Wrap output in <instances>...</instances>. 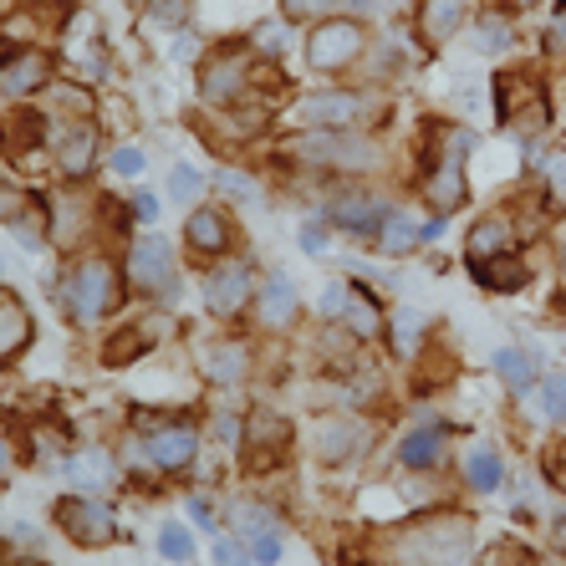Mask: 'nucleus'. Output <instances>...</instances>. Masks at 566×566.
<instances>
[{
  "instance_id": "obj_1",
  "label": "nucleus",
  "mask_w": 566,
  "mask_h": 566,
  "mask_svg": "<svg viewBox=\"0 0 566 566\" xmlns=\"http://www.w3.org/2000/svg\"><path fill=\"white\" fill-rule=\"evenodd\" d=\"M113 301H118V270H113V261H103V255H88V261L72 270V312L82 316V322H97V316L113 312Z\"/></svg>"
},
{
  "instance_id": "obj_2",
  "label": "nucleus",
  "mask_w": 566,
  "mask_h": 566,
  "mask_svg": "<svg viewBox=\"0 0 566 566\" xmlns=\"http://www.w3.org/2000/svg\"><path fill=\"white\" fill-rule=\"evenodd\" d=\"M362 51V26L358 21H322V26L312 31V42H307V57H312L316 72H337V67H347V61H358Z\"/></svg>"
},
{
  "instance_id": "obj_3",
  "label": "nucleus",
  "mask_w": 566,
  "mask_h": 566,
  "mask_svg": "<svg viewBox=\"0 0 566 566\" xmlns=\"http://www.w3.org/2000/svg\"><path fill=\"white\" fill-rule=\"evenodd\" d=\"M286 153H297V159H307V164L362 169L373 149H368V143H358V138H347V134H332V128H312L307 138H297V143H286Z\"/></svg>"
},
{
  "instance_id": "obj_4",
  "label": "nucleus",
  "mask_w": 566,
  "mask_h": 566,
  "mask_svg": "<svg viewBox=\"0 0 566 566\" xmlns=\"http://www.w3.org/2000/svg\"><path fill=\"white\" fill-rule=\"evenodd\" d=\"M57 525L77 541V546H103V541H113V531H118L113 510L97 506V500H77V495L57 506Z\"/></svg>"
},
{
  "instance_id": "obj_5",
  "label": "nucleus",
  "mask_w": 566,
  "mask_h": 566,
  "mask_svg": "<svg viewBox=\"0 0 566 566\" xmlns=\"http://www.w3.org/2000/svg\"><path fill=\"white\" fill-rule=\"evenodd\" d=\"M251 266H240V261H230V266H220L215 276L205 281V307L215 316H240L245 307H251Z\"/></svg>"
},
{
  "instance_id": "obj_6",
  "label": "nucleus",
  "mask_w": 566,
  "mask_h": 566,
  "mask_svg": "<svg viewBox=\"0 0 566 566\" xmlns=\"http://www.w3.org/2000/svg\"><path fill=\"white\" fill-rule=\"evenodd\" d=\"M128 281L138 286V291H159V286L169 281V276H174V251H169L164 240H134V245H128Z\"/></svg>"
},
{
  "instance_id": "obj_7",
  "label": "nucleus",
  "mask_w": 566,
  "mask_h": 566,
  "mask_svg": "<svg viewBox=\"0 0 566 566\" xmlns=\"http://www.w3.org/2000/svg\"><path fill=\"white\" fill-rule=\"evenodd\" d=\"M307 123L312 128H332V134H347L353 123L362 118V97L358 92H316V97H307Z\"/></svg>"
},
{
  "instance_id": "obj_8",
  "label": "nucleus",
  "mask_w": 566,
  "mask_h": 566,
  "mask_svg": "<svg viewBox=\"0 0 566 566\" xmlns=\"http://www.w3.org/2000/svg\"><path fill=\"white\" fill-rule=\"evenodd\" d=\"M194 449H199V434H194L189 424H164V429L149 434L143 454H149V464H159V470H184V464L194 460Z\"/></svg>"
},
{
  "instance_id": "obj_9",
  "label": "nucleus",
  "mask_w": 566,
  "mask_h": 566,
  "mask_svg": "<svg viewBox=\"0 0 566 566\" xmlns=\"http://www.w3.org/2000/svg\"><path fill=\"white\" fill-rule=\"evenodd\" d=\"M184 240L194 245V255H224L235 245V230H230V220L220 209H194L184 220Z\"/></svg>"
},
{
  "instance_id": "obj_10",
  "label": "nucleus",
  "mask_w": 566,
  "mask_h": 566,
  "mask_svg": "<svg viewBox=\"0 0 566 566\" xmlns=\"http://www.w3.org/2000/svg\"><path fill=\"white\" fill-rule=\"evenodd\" d=\"M42 143H46V118L42 113L21 107V113H11V118L0 123V149H5V159H26V153H36Z\"/></svg>"
},
{
  "instance_id": "obj_11",
  "label": "nucleus",
  "mask_w": 566,
  "mask_h": 566,
  "mask_svg": "<svg viewBox=\"0 0 566 566\" xmlns=\"http://www.w3.org/2000/svg\"><path fill=\"white\" fill-rule=\"evenodd\" d=\"M92 159H97V128H92L88 118H82V123H67V134H61V143H57L61 174L82 180V174L92 169Z\"/></svg>"
},
{
  "instance_id": "obj_12",
  "label": "nucleus",
  "mask_w": 566,
  "mask_h": 566,
  "mask_svg": "<svg viewBox=\"0 0 566 566\" xmlns=\"http://www.w3.org/2000/svg\"><path fill=\"white\" fill-rule=\"evenodd\" d=\"M240 88H245V61H240V51L215 57L205 67V77H199V92H205L209 103H230V97H240Z\"/></svg>"
},
{
  "instance_id": "obj_13",
  "label": "nucleus",
  "mask_w": 566,
  "mask_h": 566,
  "mask_svg": "<svg viewBox=\"0 0 566 566\" xmlns=\"http://www.w3.org/2000/svg\"><path fill=\"white\" fill-rule=\"evenodd\" d=\"M67 475H72L77 490H107L113 475H118V464L107 449H72L67 454Z\"/></svg>"
},
{
  "instance_id": "obj_14",
  "label": "nucleus",
  "mask_w": 566,
  "mask_h": 566,
  "mask_svg": "<svg viewBox=\"0 0 566 566\" xmlns=\"http://www.w3.org/2000/svg\"><path fill=\"white\" fill-rule=\"evenodd\" d=\"M46 77H51V61L42 51H21L0 67V92H11V97H26V92L46 88Z\"/></svg>"
},
{
  "instance_id": "obj_15",
  "label": "nucleus",
  "mask_w": 566,
  "mask_h": 566,
  "mask_svg": "<svg viewBox=\"0 0 566 566\" xmlns=\"http://www.w3.org/2000/svg\"><path fill=\"white\" fill-rule=\"evenodd\" d=\"M26 343H31V312L21 307L15 291H0V362L26 353Z\"/></svg>"
},
{
  "instance_id": "obj_16",
  "label": "nucleus",
  "mask_w": 566,
  "mask_h": 566,
  "mask_svg": "<svg viewBox=\"0 0 566 566\" xmlns=\"http://www.w3.org/2000/svg\"><path fill=\"white\" fill-rule=\"evenodd\" d=\"M470 270H475V281L480 286H490V291H500V297H510V291H521L525 286V261L521 255H490V261H470Z\"/></svg>"
},
{
  "instance_id": "obj_17",
  "label": "nucleus",
  "mask_w": 566,
  "mask_h": 566,
  "mask_svg": "<svg viewBox=\"0 0 566 566\" xmlns=\"http://www.w3.org/2000/svg\"><path fill=\"white\" fill-rule=\"evenodd\" d=\"M159 337H164V322H153V316H149V322L128 327L123 337H113V343L103 347V362H107V368H128V362L143 358V353H149Z\"/></svg>"
},
{
  "instance_id": "obj_18",
  "label": "nucleus",
  "mask_w": 566,
  "mask_h": 566,
  "mask_svg": "<svg viewBox=\"0 0 566 566\" xmlns=\"http://www.w3.org/2000/svg\"><path fill=\"white\" fill-rule=\"evenodd\" d=\"M464 21V0H424V15H418V31H424V42H444L454 36Z\"/></svg>"
},
{
  "instance_id": "obj_19",
  "label": "nucleus",
  "mask_w": 566,
  "mask_h": 566,
  "mask_svg": "<svg viewBox=\"0 0 566 566\" xmlns=\"http://www.w3.org/2000/svg\"><path fill=\"white\" fill-rule=\"evenodd\" d=\"M199 362H205V373L215 378V383H240V373H245V347L240 343H209L205 353H199Z\"/></svg>"
},
{
  "instance_id": "obj_20",
  "label": "nucleus",
  "mask_w": 566,
  "mask_h": 566,
  "mask_svg": "<svg viewBox=\"0 0 566 566\" xmlns=\"http://www.w3.org/2000/svg\"><path fill=\"white\" fill-rule=\"evenodd\" d=\"M439 454H444V429H414L398 444V460L408 470H429V464H439Z\"/></svg>"
},
{
  "instance_id": "obj_21",
  "label": "nucleus",
  "mask_w": 566,
  "mask_h": 566,
  "mask_svg": "<svg viewBox=\"0 0 566 566\" xmlns=\"http://www.w3.org/2000/svg\"><path fill=\"white\" fill-rule=\"evenodd\" d=\"M378 220H388V209L378 205V199H337V205H332V224H343L353 235L378 230Z\"/></svg>"
},
{
  "instance_id": "obj_22",
  "label": "nucleus",
  "mask_w": 566,
  "mask_h": 566,
  "mask_svg": "<svg viewBox=\"0 0 566 566\" xmlns=\"http://www.w3.org/2000/svg\"><path fill=\"white\" fill-rule=\"evenodd\" d=\"M506 251H510L506 215H490L485 224H475V235H470V261H490V255H506Z\"/></svg>"
},
{
  "instance_id": "obj_23",
  "label": "nucleus",
  "mask_w": 566,
  "mask_h": 566,
  "mask_svg": "<svg viewBox=\"0 0 566 566\" xmlns=\"http://www.w3.org/2000/svg\"><path fill=\"white\" fill-rule=\"evenodd\" d=\"M362 444V429L358 424H322V429H316V454H322V460H347V454H353V449Z\"/></svg>"
},
{
  "instance_id": "obj_24",
  "label": "nucleus",
  "mask_w": 566,
  "mask_h": 566,
  "mask_svg": "<svg viewBox=\"0 0 566 566\" xmlns=\"http://www.w3.org/2000/svg\"><path fill=\"white\" fill-rule=\"evenodd\" d=\"M429 194H434V205H439V209H460L464 205V169H460V159H444V164H439V174L429 180Z\"/></svg>"
},
{
  "instance_id": "obj_25",
  "label": "nucleus",
  "mask_w": 566,
  "mask_h": 566,
  "mask_svg": "<svg viewBox=\"0 0 566 566\" xmlns=\"http://www.w3.org/2000/svg\"><path fill=\"white\" fill-rule=\"evenodd\" d=\"M506 475V464L495 449H470V460H464V480H470V490H495Z\"/></svg>"
},
{
  "instance_id": "obj_26",
  "label": "nucleus",
  "mask_w": 566,
  "mask_h": 566,
  "mask_svg": "<svg viewBox=\"0 0 566 566\" xmlns=\"http://www.w3.org/2000/svg\"><path fill=\"white\" fill-rule=\"evenodd\" d=\"M291 312H297V286L286 281V276H270V281H266V301H261V316H266V327L286 322Z\"/></svg>"
},
{
  "instance_id": "obj_27",
  "label": "nucleus",
  "mask_w": 566,
  "mask_h": 566,
  "mask_svg": "<svg viewBox=\"0 0 566 566\" xmlns=\"http://www.w3.org/2000/svg\"><path fill=\"white\" fill-rule=\"evenodd\" d=\"M495 373L506 378L516 393H525V388L536 383V368H531V358H525L521 347H500V353H495Z\"/></svg>"
},
{
  "instance_id": "obj_28",
  "label": "nucleus",
  "mask_w": 566,
  "mask_h": 566,
  "mask_svg": "<svg viewBox=\"0 0 566 566\" xmlns=\"http://www.w3.org/2000/svg\"><path fill=\"white\" fill-rule=\"evenodd\" d=\"M378 240H383L388 255H408L418 240H424V230H414V224L403 220V215H388V220H383V235H378Z\"/></svg>"
},
{
  "instance_id": "obj_29",
  "label": "nucleus",
  "mask_w": 566,
  "mask_h": 566,
  "mask_svg": "<svg viewBox=\"0 0 566 566\" xmlns=\"http://www.w3.org/2000/svg\"><path fill=\"white\" fill-rule=\"evenodd\" d=\"M347 322H353V332H362V337H373L378 322H383V312H378V301L373 297H362L358 286H353V297H347Z\"/></svg>"
},
{
  "instance_id": "obj_30",
  "label": "nucleus",
  "mask_w": 566,
  "mask_h": 566,
  "mask_svg": "<svg viewBox=\"0 0 566 566\" xmlns=\"http://www.w3.org/2000/svg\"><path fill=\"white\" fill-rule=\"evenodd\" d=\"M245 434H251V449H281L286 444V424L276 414H251Z\"/></svg>"
},
{
  "instance_id": "obj_31",
  "label": "nucleus",
  "mask_w": 566,
  "mask_h": 566,
  "mask_svg": "<svg viewBox=\"0 0 566 566\" xmlns=\"http://www.w3.org/2000/svg\"><path fill=\"white\" fill-rule=\"evenodd\" d=\"M541 414L556 418V424H566V373L541 378Z\"/></svg>"
},
{
  "instance_id": "obj_32",
  "label": "nucleus",
  "mask_w": 566,
  "mask_h": 566,
  "mask_svg": "<svg viewBox=\"0 0 566 566\" xmlns=\"http://www.w3.org/2000/svg\"><path fill=\"white\" fill-rule=\"evenodd\" d=\"M418 337H424V312H398L393 316V343H398V353H414Z\"/></svg>"
},
{
  "instance_id": "obj_33",
  "label": "nucleus",
  "mask_w": 566,
  "mask_h": 566,
  "mask_svg": "<svg viewBox=\"0 0 566 566\" xmlns=\"http://www.w3.org/2000/svg\"><path fill=\"white\" fill-rule=\"evenodd\" d=\"M159 552H164L169 562H189V552H194L189 531H184V525H164V536H159Z\"/></svg>"
},
{
  "instance_id": "obj_34",
  "label": "nucleus",
  "mask_w": 566,
  "mask_h": 566,
  "mask_svg": "<svg viewBox=\"0 0 566 566\" xmlns=\"http://www.w3.org/2000/svg\"><path fill=\"white\" fill-rule=\"evenodd\" d=\"M31 444H36V454H51V449H72V439L61 424H42V429H31Z\"/></svg>"
},
{
  "instance_id": "obj_35",
  "label": "nucleus",
  "mask_w": 566,
  "mask_h": 566,
  "mask_svg": "<svg viewBox=\"0 0 566 566\" xmlns=\"http://www.w3.org/2000/svg\"><path fill=\"white\" fill-rule=\"evenodd\" d=\"M506 46H510V26H506V21H495V15H490V21H480V51H506Z\"/></svg>"
},
{
  "instance_id": "obj_36",
  "label": "nucleus",
  "mask_w": 566,
  "mask_h": 566,
  "mask_svg": "<svg viewBox=\"0 0 566 566\" xmlns=\"http://www.w3.org/2000/svg\"><path fill=\"white\" fill-rule=\"evenodd\" d=\"M149 15L159 26H180L184 15H189V0H149Z\"/></svg>"
},
{
  "instance_id": "obj_37",
  "label": "nucleus",
  "mask_w": 566,
  "mask_h": 566,
  "mask_svg": "<svg viewBox=\"0 0 566 566\" xmlns=\"http://www.w3.org/2000/svg\"><path fill=\"white\" fill-rule=\"evenodd\" d=\"M255 46H261L266 57L286 51V26H281V21H266V26H255Z\"/></svg>"
},
{
  "instance_id": "obj_38",
  "label": "nucleus",
  "mask_w": 566,
  "mask_h": 566,
  "mask_svg": "<svg viewBox=\"0 0 566 566\" xmlns=\"http://www.w3.org/2000/svg\"><path fill=\"white\" fill-rule=\"evenodd\" d=\"M169 194H174V199H194V194H199V174H194L189 164H180L169 174Z\"/></svg>"
},
{
  "instance_id": "obj_39",
  "label": "nucleus",
  "mask_w": 566,
  "mask_h": 566,
  "mask_svg": "<svg viewBox=\"0 0 566 566\" xmlns=\"http://www.w3.org/2000/svg\"><path fill=\"white\" fill-rule=\"evenodd\" d=\"M332 0H281V11L286 21H312V15H322Z\"/></svg>"
},
{
  "instance_id": "obj_40",
  "label": "nucleus",
  "mask_w": 566,
  "mask_h": 566,
  "mask_svg": "<svg viewBox=\"0 0 566 566\" xmlns=\"http://www.w3.org/2000/svg\"><path fill=\"white\" fill-rule=\"evenodd\" d=\"M347 297H353V286H347V281H332L327 297H322V312H327V316H343V312H347Z\"/></svg>"
},
{
  "instance_id": "obj_41",
  "label": "nucleus",
  "mask_w": 566,
  "mask_h": 566,
  "mask_svg": "<svg viewBox=\"0 0 566 566\" xmlns=\"http://www.w3.org/2000/svg\"><path fill=\"white\" fill-rule=\"evenodd\" d=\"M113 169H118L123 180H134V174H143V153H138V149H118V153H113Z\"/></svg>"
},
{
  "instance_id": "obj_42",
  "label": "nucleus",
  "mask_w": 566,
  "mask_h": 566,
  "mask_svg": "<svg viewBox=\"0 0 566 566\" xmlns=\"http://www.w3.org/2000/svg\"><path fill=\"white\" fill-rule=\"evenodd\" d=\"M301 251H307V255H322V251H327V230H322V224H301Z\"/></svg>"
},
{
  "instance_id": "obj_43",
  "label": "nucleus",
  "mask_w": 566,
  "mask_h": 566,
  "mask_svg": "<svg viewBox=\"0 0 566 566\" xmlns=\"http://www.w3.org/2000/svg\"><path fill=\"white\" fill-rule=\"evenodd\" d=\"M255 562H261V566L281 562V541L270 536V531H261V536H255Z\"/></svg>"
},
{
  "instance_id": "obj_44",
  "label": "nucleus",
  "mask_w": 566,
  "mask_h": 566,
  "mask_svg": "<svg viewBox=\"0 0 566 566\" xmlns=\"http://www.w3.org/2000/svg\"><path fill=\"white\" fill-rule=\"evenodd\" d=\"M220 184H224V189H230V194H251V199H255V184L245 180V174H235V169H224V174H220Z\"/></svg>"
},
{
  "instance_id": "obj_45",
  "label": "nucleus",
  "mask_w": 566,
  "mask_h": 566,
  "mask_svg": "<svg viewBox=\"0 0 566 566\" xmlns=\"http://www.w3.org/2000/svg\"><path fill=\"white\" fill-rule=\"evenodd\" d=\"M134 215H138V220H159V199H153V194H138Z\"/></svg>"
},
{
  "instance_id": "obj_46",
  "label": "nucleus",
  "mask_w": 566,
  "mask_h": 566,
  "mask_svg": "<svg viewBox=\"0 0 566 566\" xmlns=\"http://www.w3.org/2000/svg\"><path fill=\"white\" fill-rule=\"evenodd\" d=\"M552 46H556V51H562V46H566V11L552 21Z\"/></svg>"
},
{
  "instance_id": "obj_47",
  "label": "nucleus",
  "mask_w": 566,
  "mask_h": 566,
  "mask_svg": "<svg viewBox=\"0 0 566 566\" xmlns=\"http://www.w3.org/2000/svg\"><path fill=\"white\" fill-rule=\"evenodd\" d=\"M189 516H194V521H199V525H215V516H209V506H199V500H189Z\"/></svg>"
},
{
  "instance_id": "obj_48",
  "label": "nucleus",
  "mask_w": 566,
  "mask_h": 566,
  "mask_svg": "<svg viewBox=\"0 0 566 566\" xmlns=\"http://www.w3.org/2000/svg\"><path fill=\"white\" fill-rule=\"evenodd\" d=\"M174 57H180V61H189V57H194V36H180V46H174Z\"/></svg>"
},
{
  "instance_id": "obj_49",
  "label": "nucleus",
  "mask_w": 566,
  "mask_h": 566,
  "mask_svg": "<svg viewBox=\"0 0 566 566\" xmlns=\"http://www.w3.org/2000/svg\"><path fill=\"white\" fill-rule=\"evenodd\" d=\"M552 180L566 184V159H552Z\"/></svg>"
},
{
  "instance_id": "obj_50",
  "label": "nucleus",
  "mask_w": 566,
  "mask_h": 566,
  "mask_svg": "<svg viewBox=\"0 0 566 566\" xmlns=\"http://www.w3.org/2000/svg\"><path fill=\"white\" fill-rule=\"evenodd\" d=\"M5 470H11V454H5V444H0V475H5Z\"/></svg>"
},
{
  "instance_id": "obj_51",
  "label": "nucleus",
  "mask_w": 566,
  "mask_h": 566,
  "mask_svg": "<svg viewBox=\"0 0 566 566\" xmlns=\"http://www.w3.org/2000/svg\"><path fill=\"white\" fill-rule=\"evenodd\" d=\"M224 566H245V556H235V562H224Z\"/></svg>"
},
{
  "instance_id": "obj_52",
  "label": "nucleus",
  "mask_w": 566,
  "mask_h": 566,
  "mask_svg": "<svg viewBox=\"0 0 566 566\" xmlns=\"http://www.w3.org/2000/svg\"><path fill=\"white\" fill-rule=\"evenodd\" d=\"M0 61H5V46H0Z\"/></svg>"
},
{
  "instance_id": "obj_53",
  "label": "nucleus",
  "mask_w": 566,
  "mask_h": 566,
  "mask_svg": "<svg viewBox=\"0 0 566 566\" xmlns=\"http://www.w3.org/2000/svg\"><path fill=\"white\" fill-rule=\"evenodd\" d=\"M562 266H566V251H562Z\"/></svg>"
},
{
  "instance_id": "obj_54",
  "label": "nucleus",
  "mask_w": 566,
  "mask_h": 566,
  "mask_svg": "<svg viewBox=\"0 0 566 566\" xmlns=\"http://www.w3.org/2000/svg\"><path fill=\"white\" fill-rule=\"evenodd\" d=\"M0 270H5V266H0Z\"/></svg>"
},
{
  "instance_id": "obj_55",
  "label": "nucleus",
  "mask_w": 566,
  "mask_h": 566,
  "mask_svg": "<svg viewBox=\"0 0 566 566\" xmlns=\"http://www.w3.org/2000/svg\"><path fill=\"white\" fill-rule=\"evenodd\" d=\"M42 566H46V562H42Z\"/></svg>"
}]
</instances>
